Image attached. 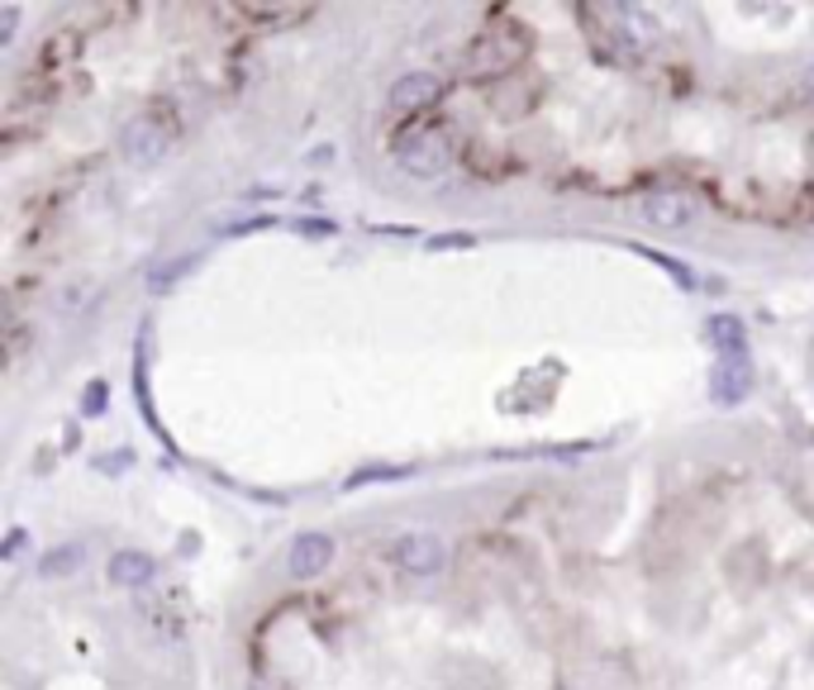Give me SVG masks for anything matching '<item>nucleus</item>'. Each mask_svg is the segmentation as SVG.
Wrapping results in <instances>:
<instances>
[{"mask_svg":"<svg viewBox=\"0 0 814 690\" xmlns=\"http://www.w3.org/2000/svg\"><path fill=\"white\" fill-rule=\"evenodd\" d=\"M453 163V143L443 138V129H420V134H405L395 143V167L410 171V177H438Z\"/></svg>","mask_w":814,"mask_h":690,"instance_id":"nucleus-1","label":"nucleus"},{"mask_svg":"<svg viewBox=\"0 0 814 690\" xmlns=\"http://www.w3.org/2000/svg\"><path fill=\"white\" fill-rule=\"evenodd\" d=\"M391 563L405 571V577H438V571L448 567V543L438 534H405V538H395Z\"/></svg>","mask_w":814,"mask_h":690,"instance_id":"nucleus-2","label":"nucleus"},{"mask_svg":"<svg viewBox=\"0 0 814 690\" xmlns=\"http://www.w3.org/2000/svg\"><path fill=\"white\" fill-rule=\"evenodd\" d=\"M752 391V363L748 353H734V357H720L710 371V400L714 405H743Z\"/></svg>","mask_w":814,"mask_h":690,"instance_id":"nucleus-3","label":"nucleus"},{"mask_svg":"<svg viewBox=\"0 0 814 690\" xmlns=\"http://www.w3.org/2000/svg\"><path fill=\"white\" fill-rule=\"evenodd\" d=\"M286 567H291L296 581H314L320 571L334 567V538L320 534V528H310V534H300L291 543V557H286Z\"/></svg>","mask_w":814,"mask_h":690,"instance_id":"nucleus-4","label":"nucleus"},{"mask_svg":"<svg viewBox=\"0 0 814 690\" xmlns=\"http://www.w3.org/2000/svg\"><path fill=\"white\" fill-rule=\"evenodd\" d=\"M120 148H124V157L134 167H157L167 157V129L157 124V120H134V124L124 129Z\"/></svg>","mask_w":814,"mask_h":690,"instance_id":"nucleus-5","label":"nucleus"},{"mask_svg":"<svg viewBox=\"0 0 814 690\" xmlns=\"http://www.w3.org/2000/svg\"><path fill=\"white\" fill-rule=\"evenodd\" d=\"M638 214L648 220L653 229H685L695 220V200L681 196V191H653L648 200L638 205Z\"/></svg>","mask_w":814,"mask_h":690,"instance_id":"nucleus-6","label":"nucleus"},{"mask_svg":"<svg viewBox=\"0 0 814 690\" xmlns=\"http://www.w3.org/2000/svg\"><path fill=\"white\" fill-rule=\"evenodd\" d=\"M438 96H443V81L434 77V71H405V77L391 86L395 110H424V105H434Z\"/></svg>","mask_w":814,"mask_h":690,"instance_id":"nucleus-7","label":"nucleus"},{"mask_svg":"<svg viewBox=\"0 0 814 690\" xmlns=\"http://www.w3.org/2000/svg\"><path fill=\"white\" fill-rule=\"evenodd\" d=\"M157 577V563L148 553H138V548H124V553H114L110 557V581L114 586H124V591H134V586H148Z\"/></svg>","mask_w":814,"mask_h":690,"instance_id":"nucleus-8","label":"nucleus"},{"mask_svg":"<svg viewBox=\"0 0 814 690\" xmlns=\"http://www.w3.org/2000/svg\"><path fill=\"white\" fill-rule=\"evenodd\" d=\"M86 567V543H57L38 557V577L43 581H63V577H77Z\"/></svg>","mask_w":814,"mask_h":690,"instance_id":"nucleus-9","label":"nucleus"},{"mask_svg":"<svg viewBox=\"0 0 814 690\" xmlns=\"http://www.w3.org/2000/svg\"><path fill=\"white\" fill-rule=\"evenodd\" d=\"M205 263V253H177V257H157L148 267V291H171L181 277H191V271Z\"/></svg>","mask_w":814,"mask_h":690,"instance_id":"nucleus-10","label":"nucleus"},{"mask_svg":"<svg viewBox=\"0 0 814 690\" xmlns=\"http://www.w3.org/2000/svg\"><path fill=\"white\" fill-rule=\"evenodd\" d=\"M710 343L720 348V357H734V353H748V334L734 314H714L710 320Z\"/></svg>","mask_w":814,"mask_h":690,"instance_id":"nucleus-11","label":"nucleus"},{"mask_svg":"<svg viewBox=\"0 0 814 690\" xmlns=\"http://www.w3.org/2000/svg\"><path fill=\"white\" fill-rule=\"evenodd\" d=\"M14 24H20V10L5 5V10H0V43H10V38H14Z\"/></svg>","mask_w":814,"mask_h":690,"instance_id":"nucleus-12","label":"nucleus"},{"mask_svg":"<svg viewBox=\"0 0 814 690\" xmlns=\"http://www.w3.org/2000/svg\"><path fill=\"white\" fill-rule=\"evenodd\" d=\"M800 86H805V96H814V63H810L805 71H800Z\"/></svg>","mask_w":814,"mask_h":690,"instance_id":"nucleus-13","label":"nucleus"},{"mask_svg":"<svg viewBox=\"0 0 814 690\" xmlns=\"http://www.w3.org/2000/svg\"><path fill=\"white\" fill-rule=\"evenodd\" d=\"M100 396H105V391H100V386H91V400H86V410H91V414H96L100 405H105V400H100Z\"/></svg>","mask_w":814,"mask_h":690,"instance_id":"nucleus-14","label":"nucleus"}]
</instances>
